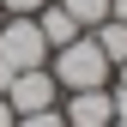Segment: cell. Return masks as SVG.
Instances as JSON below:
<instances>
[{"label":"cell","mask_w":127,"mask_h":127,"mask_svg":"<svg viewBox=\"0 0 127 127\" xmlns=\"http://www.w3.org/2000/svg\"><path fill=\"white\" fill-rule=\"evenodd\" d=\"M18 127H67V115L55 103V109H36V115H18Z\"/></svg>","instance_id":"8"},{"label":"cell","mask_w":127,"mask_h":127,"mask_svg":"<svg viewBox=\"0 0 127 127\" xmlns=\"http://www.w3.org/2000/svg\"><path fill=\"white\" fill-rule=\"evenodd\" d=\"M42 6H49V0H0V12H6V18H36Z\"/></svg>","instance_id":"9"},{"label":"cell","mask_w":127,"mask_h":127,"mask_svg":"<svg viewBox=\"0 0 127 127\" xmlns=\"http://www.w3.org/2000/svg\"><path fill=\"white\" fill-rule=\"evenodd\" d=\"M61 115H67V127H109L115 121V97H109V85L67 91V97H61Z\"/></svg>","instance_id":"4"},{"label":"cell","mask_w":127,"mask_h":127,"mask_svg":"<svg viewBox=\"0 0 127 127\" xmlns=\"http://www.w3.org/2000/svg\"><path fill=\"white\" fill-rule=\"evenodd\" d=\"M36 30H42V42H49V55L61 49V42H73V36H85V30H79V18L67 6H61V0H49V6L36 12Z\"/></svg>","instance_id":"5"},{"label":"cell","mask_w":127,"mask_h":127,"mask_svg":"<svg viewBox=\"0 0 127 127\" xmlns=\"http://www.w3.org/2000/svg\"><path fill=\"white\" fill-rule=\"evenodd\" d=\"M109 18H121V24H127V0H109Z\"/></svg>","instance_id":"11"},{"label":"cell","mask_w":127,"mask_h":127,"mask_svg":"<svg viewBox=\"0 0 127 127\" xmlns=\"http://www.w3.org/2000/svg\"><path fill=\"white\" fill-rule=\"evenodd\" d=\"M0 18H6V12H0Z\"/></svg>","instance_id":"13"},{"label":"cell","mask_w":127,"mask_h":127,"mask_svg":"<svg viewBox=\"0 0 127 127\" xmlns=\"http://www.w3.org/2000/svg\"><path fill=\"white\" fill-rule=\"evenodd\" d=\"M109 127H127V115H115V121H109Z\"/></svg>","instance_id":"12"},{"label":"cell","mask_w":127,"mask_h":127,"mask_svg":"<svg viewBox=\"0 0 127 127\" xmlns=\"http://www.w3.org/2000/svg\"><path fill=\"white\" fill-rule=\"evenodd\" d=\"M0 97L12 103V115H36V109H55L61 103V85H55L49 67H30V73H12Z\"/></svg>","instance_id":"3"},{"label":"cell","mask_w":127,"mask_h":127,"mask_svg":"<svg viewBox=\"0 0 127 127\" xmlns=\"http://www.w3.org/2000/svg\"><path fill=\"white\" fill-rule=\"evenodd\" d=\"M61 6L79 18V30H97V24L109 18V0H61Z\"/></svg>","instance_id":"7"},{"label":"cell","mask_w":127,"mask_h":127,"mask_svg":"<svg viewBox=\"0 0 127 127\" xmlns=\"http://www.w3.org/2000/svg\"><path fill=\"white\" fill-rule=\"evenodd\" d=\"M49 73H55V85H61V97L67 91H97V85H109L115 79V67L103 61V49H97V36H73V42H61V49L49 55Z\"/></svg>","instance_id":"1"},{"label":"cell","mask_w":127,"mask_h":127,"mask_svg":"<svg viewBox=\"0 0 127 127\" xmlns=\"http://www.w3.org/2000/svg\"><path fill=\"white\" fill-rule=\"evenodd\" d=\"M0 67H6V73L49 67V42H42L36 18H0Z\"/></svg>","instance_id":"2"},{"label":"cell","mask_w":127,"mask_h":127,"mask_svg":"<svg viewBox=\"0 0 127 127\" xmlns=\"http://www.w3.org/2000/svg\"><path fill=\"white\" fill-rule=\"evenodd\" d=\"M91 36H97V49H103L109 67H121V61H127V24H121V18H103Z\"/></svg>","instance_id":"6"},{"label":"cell","mask_w":127,"mask_h":127,"mask_svg":"<svg viewBox=\"0 0 127 127\" xmlns=\"http://www.w3.org/2000/svg\"><path fill=\"white\" fill-rule=\"evenodd\" d=\"M0 127H18V115H12V103L0 97Z\"/></svg>","instance_id":"10"}]
</instances>
